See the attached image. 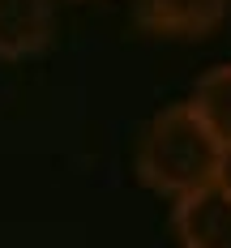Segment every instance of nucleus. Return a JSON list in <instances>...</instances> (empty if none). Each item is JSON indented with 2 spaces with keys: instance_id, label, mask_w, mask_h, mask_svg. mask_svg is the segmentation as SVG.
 Returning a JSON list of instances; mask_svg holds the SVG:
<instances>
[{
  "instance_id": "obj_1",
  "label": "nucleus",
  "mask_w": 231,
  "mask_h": 248,
  "mask_svg": "<svg viewBox=\"0 0 231 248\" xmlns=\"http://www.w3.org/2000/svg\"><path fill=\"white\" fill-rule=\"evenodd\" d=\"M223 141L210 133L193 103H171L154 111L137 141V175L141 184L171 201H184L218 180Z\"/></svg>"
},
{
  "instance_id": "obj_5",
  "label": "nucleus",
  "mask_w": 231,
  "mask_h": 248,
  "mask_svg": "<svg viewBox=\"0 0 231 248\" xmlns=\"http://www.w3.org/2000/svg\"><path fill=\"white\" fill-rule=\"evenodd\" d=\"M188 103L210 124V133L223 146H231V64H218V69L201 73V81L193 86V99Z\"/></svg>"
},
{
  "instance_id": "obj_4",
  "label": "nucleus",
  "mask_w": 231,
  "mask_h": 248,
  "mask_svg": "<svg viewBox=\"0 0 231 248\" xmlns=\"http://www.w3.org/2000/svg\"><path fill=\"white\" fill-rule=\"evenodd\" d=\"M56 9L51 0H0V56L26 60L51 43Z\"/></svg>"
},
{
  "instance_id": "obj_6",
  "label": "nucleus",
  "mask_w": 231,
  "mask_h": 248,
  "mask_svg": "<svg viewBox=\"0 0 231 248\" xmlns=\"http://www.w3.org/2000/svg\"><path fill=\"white\" fill-rule=\"evenodd\" d=\"M214 184H223V188L231 193V146H223V158H218V180H214Z\"/></svg>"
},
{
  "instance_id": "obj_3",
  "label": "nucleus",
  "mask_w": 231,
  "mask_h": 248,
  "mask_svg": "<svg viewBox=\"0 0 231 248\" xmlns=\"http://www.w3.org/2000/svg\"><path fill=\"white\" fill-rule=\"evenodd\" d=\"M231 0H133V17L141 30L163 39H201L227 17Z\"/></svg>"
},
{
  "instance_id": "obj_2",
  "label": "nucleus",
  "mask_w": 231,
  "mask_h": 248,
  "mask_svg": "<svg viewBox=\"0 0 231 248\" xmlns=\"http://www.w3.org/2000/svg\"><path fill=\"white\" fill-rule=\"evenodd\" d=\"M171 231L180 248H231V193L210 184L171 205Z\"/></svg>"
}]
</instances>
